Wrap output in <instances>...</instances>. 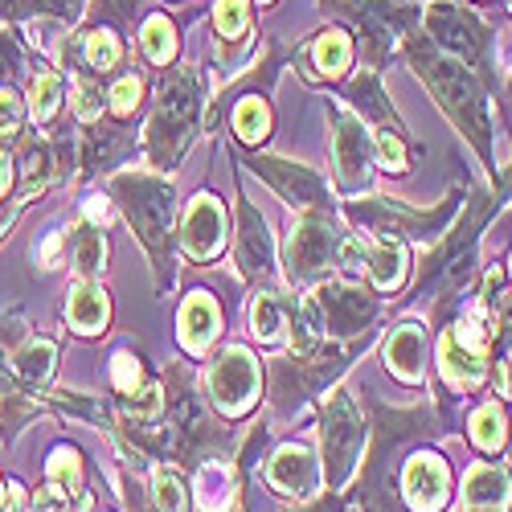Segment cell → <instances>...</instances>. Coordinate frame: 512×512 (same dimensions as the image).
<instances>
[{
  "instance_id": "cell-1",
  "label": "cell",
  "mask_w": 512,
  "mask_h": 512,
  "mask_svg": "<svg viewBox=\"0 0 512 512\" xmlns=\"http://www.w3.org/2000/svg\"><path fill=\"white\" fill-rule=\"evenodd\" d=\"M398 50L410 62V70L426 82V91L435 95V103L447 111V119L467 136V144L484 160H492V107H488L484 82L418 29L402 37Z\"/></svg>"
},
{
  "instance_id": "cell-2",
  "label": "cell",
  "mask_w": 512,
  "mask_h": 512,
  "mask_svg": "<svg viewBox=\"0 0 512 512\" xmlns=\"http://www.w3.org/2000/svg\"><path fill=\"white\" fill-rule=\"evenodd\" d=\"M160 99H156V115L148 123V156L160 168H173L193 132H197V115H201V70L197 66H168L160 70Z\"/></svg>"
},
{
  "instance_id": "cell-3",
  "label": "cell",
  "mask_w": 512,
  "mask_h": 512,
  "mask_svg": "<svg viewBox=\"0 0 512 512\" xmlns=\"http://www.w3.org/2000/svg\"><path fill=\"white\" fill-rule=\"evenodd\" d=\"M320 9L345 21L349 33H357L369 70L386 66L402 46V37L422 25V5H410V0H320Z\"/></svg>"
},
{
  "instance_id": "cell-4",
  "label": "cell",
  "mask_w": 512,
  "mask_h": 512,
  "mask_svg": "<svg viewBox=\"0 0 512 512\" xmlns=\"http://www.w3.org/2000/svg\"><path fill=\"white\" fill-rule=\"evenodd\" d=\"M422 25H426V37H431L439 50L459 58L480 82H496V62H492L496 29L480 13L459 5V0H435V5L422 9Z\"/></svg>"
},
{
  "instance_id": "cell-5",
  "label": "cell",
  "mask_w": 512,
  "mask_h": 512,
  "mask_svg": "<svg viewBox=\"0 0 512 512\" xmlns=\"http://www.w3.org/2000/svg\"><path fill=\"white\" fill-rule=\"evenodd\" d=\"M111 189L127 213V222H132V230L140 234V242L152 250V259L164 263L168 234H173V218H177V193L164 181L144 177V173H123V177H115Z\"/></svg>"
},
{
  "instance_id": "cell-6",
  "label": "cell",
  "mask_w": 512,
  "mask_h": 512,
  "mask_svg": "<svg viewBox=\"0 0 512 512\" xmlns=\"http://www.w3.org/2000/svg\"><path fill=\"white\" fill-rule=\"evenodd\" d=\"M320 439H324V472H328V484L340 488L353 467H357V455L365 447V422L353 406V398L345 390H332L328 402H324V426H320Z\"/></svg>"
},
{
  "instance_id": "cell-7",
  "label": "cell",
  "mask_w": 512,
  "mask_h": 512,
  "mask_svg": "<svg viewBox=\"0 0 512 512\" xmlns=\"http://www.w3.org/2000/svg\"><path fill=\"white\" fill-rule=\"evenodd\" d=\"M349 234H340L324 213H308L300 226H291L287 238V275L295 283H312L324 271H332L340 263V246Z\"/></svg>"
},
{
  "instance_id": "cell-8",
  "label": "cell",
  "mask_w": 512,
  "mask_h": 512,
  "mask_svg": "<svg viewBox=\"0 0 512 512\" xmlns=\"http://www.w3.org/2000/svg\"><path fill=\"white\" fill-rule=\"evenodd\" d=\"M259 390H263V373H259L254 353L242 349V345L222 349V357L213 361V369H209L213 406H218L226 418H238V414H246L254 402H259Z\"/></svg>"
},
{
  "instance_id": "cell-9",
  "label": "cell",
  "mask_w": 512,
  "mask_h": 512,
  "mask_svg": "<svg viewBox=\"0 0 512 512\" xmlns=\"http://www.w3.org/2000/svg\"><path fill=\"white\" fill-rule=\"evenodd\" d=\"M332 164H336L340 189H365L373 164H377L365 119L353 115L349 107H336V103H332Z\"/></svg>"
},
{
  "instance_id": "cell-10",
  "label": "cell",
  "mask_w": 512,
  "mask_h": 512,
  "mask_svg": "<svg viewBox=\"0 0 512 512\" xmlns=\"http://www.w3.org/2000/svg\"><path fill=\"white\" fill-rule=\"evenodd\" d=\"M304 308L312 312V320L320 324V332L328 336H353V332H361V328H369L373 324V316H377V304L369 300V295H361V291H353V287H316V295H308L304 300Z\"/></svg>"
},
{
  "instance_id": "cell-11",
  "label": "cell",
  "mask_w": 512,
  "mask_h": 512,
  "mask_svg": "<svg viewBox=\"0 0 512 512\" xmlns=\"http://www.w3.org/2000/svg\"><path fill=\"white\" fill-rule=\"evenodd\" d=\"M250 168L259 173L287 205H300V209H328V189L324 181L312 173L308 164H291V160H279V156H254Z\"/></svg>"
},
{
  "instance_id": "cell-12",
  "label": "cell",
  "mask_w": 512,
  "mask_h": 512,
  "mask_svg": "<svg viewBox=\"0 0 512 512\" xmlns=\"http://www.w3.org/2000/svg\"><path fill=\"white\" fill-rule=\"evenodd\" d=\"M181 242H185V254L193 263H209V259H218V254H222V246H226V213H222V205L213 201L209 193L189 201L185 226H181Z\"/></svg>"
},
{
  "instance_id": "cell-13",
  "label": "cell",
  "mask_w": 512,
  "mask_h": 512,
  "mask_svg": "<svg viewBox=\"0 0 512 512\" xmlns=\"http://www.w3.org/2000/svg\"><path fill=\"white\" fill-rule=\"evenodd\" d=\"M447 488H451V476H447V463L439 455L422 451L406 463L402 492H406V504L414 512H439L447 504Z\"/></svg>"
},
{
  "instance_id": "cell-14",
  "label": "cell",
  "mask_w": 512,
  "mask_h": 512,
  "mask_svg": "<svg viewBox=\"0 0 512 512\" xmlns=\"http://www.w3.org/2000/svg\"><path fill=\"white\" fill-rule=\"evenodd\" d=\"M238 267L250 279H267L275 271V250L263 213H254L246 201L238 205Z\"/></svg>"
},
{
  "instance_id": "cell-15",
  "label": "cell",
  "mask_w": 512,
  "mask_h": 512,
  "mask_svg": "<svg viewBox=\"0 0 512 512\" xmlns=\"http://www.w3.org/2000/svg\"><path fill=\"white\" fill-rule=\"evenodd\" d=\"M267 480H271L283 496H300V500H308V496L320 488V463L312 459L308 447L295 443V447H283V451L271 459Z\"/></svg>"
},
{
  "instance_id": "cell-16",
  "label": "cell",
  "mask_w": 512,
  "mask_h": 512,
  "mask_svg": "<svg viewBox=\"0 0 512 512\" xmlns=\"http://www.w3.org/2000/svg\"><path fill=\"white\" fill-rule=\"evenodd\" d=\"M512 480L500 463H476L463 476V512H508Z\"/></svg>"
},
{
  "instance_id": "cell-17",
  "label": "cell",
  "mask_w": 512,
  "mask_h": 512,
  "mask_svg": "<svg viewBox=\"0 0 512 512\" xmlns=\"http://www.w3.org/2000/svg\"><path fill=\"white\" fill-rule=\"evenodd\" d=\"M439 369H443L447 386H451L455 394H472V390L484 386V377H488V357L463 349L459 336L447 328L443 340H439Z\"/></svg>"
},
{
  "instance_id": "cell-18",
  "label": "cell",
  "mask_w": 512,
  "mask_h": 512,
  "mask_svg": "<svg viewBox=\"0 0 512 512\" xmlns=\"http://www.w3.org/2000/svg\"><path fill=\"white\" fill-rule=\"evenodd\" d=\"M386 365L398 381H406V386H418L426 377V332H422V324H398L390 332Z\"/></svg>"
},
{
  "instance_id": "cell-19",
  "label": "cell",
  "mask_w": 512,
  "mask_h": 512,
  "mask_svg": "<svg viewBox=\"0 0 512 512\" xmlns=\"http://www.w3.org/2000/svg\"><path fill=\"white\" fill-rule=\"evenodd\" d=\"M406 242L398 234H377V242H365V275L377 291H398L406 283Z\"/></svg>"
},
{
  "instance_id": "cell-20",
  "label": "cell",
  "mask_w": 512,
  "mask_h": 512,
  "mask_svg": "<svg viewBox=\"0 0 512 512\" xmlns=\"http://www.w3.org/2000/svg\"><path fill=\"white\" fill-rule=\"evenodd\" d=\"M111 320V300L107 291L95 283V279H78L70 287V300H66V324L78 332V336H99Z\"/></svg>"
},
{
  "instance_id": "cell-21",
  "label": "cell",
  "mask_w": 512,
  "mask_h": 512,
  "mask_svg": "<svg viewBox=\"0 0 512 512\" xmlns=\"http://www.w3.org/2000/svg\"><path fill=\"white\" fill-rule=\"evenodd\" d=\"M218 328H222V312H218V304H213V295L193 291L185 300V308H181V345H185V353L201 357L213 340H218Z\"/></svg>"
},
{
  "instance_id": "cell-22",
  "label": "cell",
  "mask_w": 512,
  "mask_h": 512,
  "mask_svg": "<svg viewBox=\"0 0 512 512\" xmlns=\"http://www.w3.org/2000/svg\"><path fill=\"white\" fill-rule=\"evenodd\" d=\"M213 33H218V41H213L218 62L226 54L238 58L254 37L250 33V0H218V5H213Z\"/></svg>"
},
{
  "instance_id": "cell-23",
  "label": "cell",
  "mask_w": 512,
  "mask_h": 512,
  "mask_svg": "<svg viewBox=\"0 0 512 512\" xmlns=\"http://www.w3.org/2000/svg\"><path fill=\"white\" fill-rule=\"evenodd\" d=\"M349 103H353V111H357L361 119H373L381 132H398V136H402V123H398V115H394L386 91H381L377 70H361V74L349 82Z\"/></svg>"
},
{
  "instance_id": "cell-24",
  "label": "cell",
  "mask_w": 512,
  "mask_h": 512,
  "mask_svg": "<svg viewBox=\"0 0 512 512\" xmlns=\"http://www.w3.org/2000/svg\"><path fill=\"white\" fill-rule=\"evenodd\" d=\"M312 66L320 82H340L353 66V41H349V29H324L316 41H312Z\"/></svg>"
},
{
  "instance_id": "cell-25",
  "label": "cell",
  "mask_w": 512,
  "mask_h": 512,
  "mask_svg": "<svg viewBox=\"0 0 512 512\" xmlns=\"http://www.w3.org/2000/svg\"><path fill=\"white\" fill-rule=\"evenodd\" d=\"M140 50L156 70H168L181 54V37H177V21L168 13H152L140 25Z\"/></svg>"
},
{
  "instance_id": "cell-26",
  "label": "cell",
  "mask_w": 512,
  "mask_h": 512,
  "mask_svg": "<svg viewBox=\"0 0 512 512\" xmlns=\"http://www.w3.org/2000/svg\"><path fill=\"white\" fill-rule=\"evenodd\" d=\"M82 41H78V58L82 66H87L95 78L99 74H111L119 62H123V41L107 29V25H87V29H78Z\"/></svg>"
},
{
  "instance_id": "cell-27",
  "label": "cell",
  "mask_w": 512,
  "mask_h": 512,
  "mask_svg": "<svg viewBox=\"0 0 512 512\" xmlns=\"http://www.w3.org/2000/svg\"><path fill=\"white\" fill-rule=\"evenodd\" d=\"M13 365H17V373L25 381H33V386H46V381L54 377V365H58V345H54V340H46V336H33V340H25V345L17 349Z\"/></svg>"
},
{
  "instance_id": "cell-28",
  "label": "cell",
  "mask_w": 512,
  "mask_h": 512,
  "mask_svg": "<svg viewBox=\"0 0 512 512\" xmlns=\"http://www.w3.org/2000/svg\"><path fill=\"white\" fill-rule=\"evenodd\" d=\"M234 500V467L230 463H205L197 472V504L205 512H222Z\"/></svg>"
},
{
  "instance_id": "cell-29",
  "label": "cell",
  "mask_w": 512,
  "mask_h": 512,
  "mask_svg": "<svg viewBox=\"0 0 512 512\" xmlns=\"http://www.w3.org/2000/svg\"><path fill=\"white\" fill-rule=\"evenodd\" d=\"M62 95H66V78L62 70H37L29 78V111L37 123H50L62 107Z\"/></svg>"
},
{
  "instance_id": "cell-30",
  "label": "cell",
  "mask_w": 512,
  "mask_h": 512,
  "mask_svg": "<svg viewBox=\"0 0 512 512\" xmlns=\"http://www.w3.org/2000/svg\"><path fill=\"white\" fill-rule=\"evenodd\" d=\"M287 316H291V308H287V300H279L275 291L254 295V304H250V328H254V336H259L263 345H275V340L283 336Z\"/></svg>"
},
{
  "instance_id": "cell-31",
  "label": "cell",
  "mask_w": 512,
  "mask_h": 512,
  "mask_svg": "<svg viewBox=\"0 0 512 512\" xmlns=\"http://www.w3.org/2000/svg\"><path fill=\"white\" fill-rule=\"evenodd\" d=\"M234 132L242 144H263L271 136V107L263 95H246L234 103Z\"/></svg>"
},
{
  "instance_id": "cell-32",
  "label": "cell",
  "mask_w": 512,
  "mask_h": 512,
  "mask_svg": "<svg viewBox=\"0 0 512 512\" xmlns=\"http://www.w3.org/2000/svg\"><path fill=\"white\" fill-rule=\"evenodd\" d=\"M78 250H74V271L78 279H95L103 271V259H107V238L95 230V226H78Z\"/></svg>"
},
{
  "instance_id": "cell-33",
  "label": "cell",
  "mask_w": 512,
  "mask_h": 512,
  "mask_svg": "<svg viewBox=\"0 0 512 512\" xmlns=\"http://www.w3.org/2000/svg\"><path fill=\"white\" fill-rule=\"evenodd\" d=\"M504 439H508V431H504V414H500V406H480L476 414H472V443L480 447V451H500L504 447Z\"/></svg>"
},
{
  "instance_id": "cell-34",
  "label": "cell",
  "mask_w": 512,
  "mask_h": 512,
  "mask_svg": "<svg viewBox=\"0 0 512 512\" xmlns=\"http://www.w3.org/2000/svg\"><path fill=\"white\" fill-rule=\"evenodd\" d=\"M152 500L160 512H189V492H185V480L173 472V467H160L152 476Z\"/></svg>"
},
{
  "instance_id": "cell-35",
  "label": "cell",
  "mask_w": 512,
  "mask_h": 512,
  "mask_svg": "<svg viewBox=\"0 0 512 512\" xmlns=\"http://www.w3.org/2000/svg\"><path fill=\"white\" fill-rule=\"evenodd\" d=\"M103 111H107V95L99 91V82L87 74H74V115L82 123H99Z\"/></svg>"
},
{
  "instance_id": "cell-36",
  "label": "cell",
  "mask_w": 512,
  "mask_h": 512,
  "mask_svg": "<svg viewBox=\"0 0 512 512\" xmlns=\"http://www.w3.org/2000/svg\"><path fill=\"white\" fill-rule=\"evenodd\" d=\"M50 488H58V492H78L82 488V463H78V455L70 451V447H58L54 455H50Z\"/></svg>"
},
{
  "instance_id": "cell-37",
  "label": "cell",
  "mask_w": 512,
  "mask_h": 512,
  "mask_svg": "<svg viewBox=\"0 0 512 512\" xmlns=\"http://www.w3.org/2000/svg\"><path fill=\"white\" fill-rule=\"evenodd\" d=\"M107 107H111V115H119V119H127V115H136L140 111V99H144V78L140 74H123L115 87L107 91Z\"/></svg>"
},
{
  "instance_id": "cell-38",
  "label": "cell",
  "mask_w": 512,
  "mask_h": 512,
  "mask_svg": "<svg viewBox=\"0 0 512 512\" xmlns=\"http://www.w3.org/2000/svg\"><path fill=\"white\" fill-rule=\"evenodd\" d=\"M373 152H377V164L386 168V173H406L410 168L406 136H398V132H377L373 136Z\"/></svg>"
},
{
  "instance_id": "cell-39",
  "label": "cell",
  "mask_w": 512,
  "mask_h": 512,
  "mask_svg": "<svg viewBox=\"0 0 512 512\" xmlns=\"http://www.w3.org/2000/svg\"><path fill=\"white\" fill-rule=\"evenodd\" d=\"M111 381H115V390H119V394H136V390L144 386L140 357H136V353H127V349H119V353L111 357Z\"/></svg>"
},
{
  "instance_id": "cell-40",
  "label": "cell",
  "mask_w": 512,
  "mask_h": 512,
  "mask_svg": "<svg viewBox=\"0 0 512 512\" xmlns=\"http://www.w3.org/2000/svg\"><path fill=\"white\" fill-rule=\"evenodd\" d=\"M25 127V103L13 87H0V140H17Z\"/></svg>"
},
{
  "instance_id": "cell-41",
  "label": "cell",
  "mask_w": 512,
  "mask_h": 512,
  "mask_svg": "<svg viewBox=\"0 0 512 512\" xmlns=\"http://www.w3.org/2000/svg\"><path fill=\"white\" fill-rule=\"evenodd\" d=\"M82 13H87V0H37V17H54L66 29H78Z\"/></svg>"
},
{
  "instance_id": "cell-42",
  "label": "cell",
  "mask_w": 512,
  "mask_h": 512,
  "mask_svg": "<svg viewBox=\"0 0 512 512\" xmlns=\"http://www.w3.org/2000/svg\"><path fill=\"white\" fill-rule=\"evenodd\" d=\"M37 17V0H0V21L5 25H25Z\"/></svg>"
},
{
  "instance_id": "cell-43",
  "label": "cell",
  "mask_w": 512,
  "mask_h": 512,
  "mask_svg": "<svg viewBox=\"0 0 512 512\" xmlns=\"http://www.w3.org/2000/svg\"><path fill=\"white\" fill-rule=\"evenodd\" d=\"M500 394L512 398V353L500 361Z\"/></svg>"
},
{
  "instance_id": "cell-44",
  "label": "cell",
  "mask_w": 512,
  "mask_h": 512,
  "mask_svg": "<svg viewBox=\"0 0 512 512\" xmlns=\"http://www.w3.org/2000/svg\"><path fill=\"white\" fill-rule=\"evenodd\" d=\"M13 189V164H9V156L0 152V197H5Z\"/></svg>"
},
{
  "instance_id": "cell-45",
  "label": "cell",
  "mask_w": 512,
  "mask_h": 512,
  "mask_svg": "<svg viewBox=\"0 0 512 512\" xmlns=\"http://www.w3.org/2000/svg\"><path fill=\"white\" fill-rule=\"evenodd\" d=\"M508 17H512V0H508Z\"/></svg>"
},
{
  "instance_id": "cell-46",
  "label": "cell",
  "mask_w": 512,
  "mask_h": 512,
  "mask_svg": "<svg viewBox=\"0 0 512 512\" xmlns=\"http://www.w3.org/2000/svg\"><path fill=\"white\" fill-rule=\"evenodd\" d=\"M0 504H5V492H0Z\"/></svg>"
},
{
  "instance_id": "cell-47",
  "label": "cell",
  "mask_w": 512,
  "mask_h": 512,
  "mask_svg": "<svg viewBox=\"0 0 512 512\" xmlns=\"http://www.w3.org/2000/svg\"><path fill=\"white\" fill-rule=\"evenodd\" d=\"M410 5H422V0H410Z\"/></svg>"
},
{
  "instance_id": "cell-48",
  "label": "cell",
  "mask_w": 512,
  "mask_h": 512,
  "mask_svg": "<svg viewBox=\"0 0 512 512\" xmlns=\"http://www.w3.org/2000/svg\"><path fill=\"white\" fill-rule=\"evenodd\" d=\"M508 271H512V263H508Z\"/></svg>"
},
{
  "instance_id": "cell-49",
  "label": "cell",
  "mask_w": 512,
  "mask_h": 512,
  "mask_svg": "<svg viewBox=\"0 0 512 512\" xmlns=\"http://www.w3.org/2000/svg\"><path fill=\"white\" fill-rule=\"evenodd\" d=\"M484 5H488V0H484Z\"/></svg>"
}]
</instances>
